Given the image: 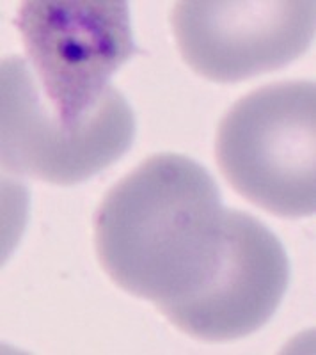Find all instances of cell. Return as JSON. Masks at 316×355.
<instances>
[{"mask_svg":"<svg viewBox=\"0 0 316 355\" xmlns=\"http://www.w3.org/2000/svg\"><path fill=\"white\" fill-rule=\"evenodd\" d=\"M17 27L41 91L66 119L98 109L137 52L125 0H25Z\"/></svg>","mask_w":316,"mask_h":355,"instance_id":"4","label":"cell"},{"mask_svg":"<svg viewBox=\"0 0 316 355\" xmlns=\"http://www.w3.org/2000/svg\"><path fill=\"white\" fill-rule=\"evenodd\" d=\"M224 217L219 187L201 164L151 155L98 206V261L116 286L162 313L208 277L222 250Z\"/></svg>","mask_w":316,"mask_h":355,"instance_id":"1","label":"cell"},{"mask_svg":"<svg viewBox=\"0 0 316 355\" xmlns=\"http://www.w3.org/2000/svg\"><path fill=\"white\" fill-rule=\"evenodd\" d=\"M0 87L2 164L9 173L75 185L112 166L134 142V112L116 87L82 119L53 109L20 55L4 59Z\"/></svg>","mask_w":316,"mask_h":355,"instance_id":"3","label":"cell"},{"mask_svg":"<svg viewBox=\"0 0 316 355\" xmlns=\"http://www.w3.org/2000/svg\"><path fill=\"white\" fill-rule=\"evenodd\" d=\"M316 85L277 82L240 98L220 121L217 164L240 196L277 217L316 210Z\"/></svg>","mask_w":316,"mask_h":355,"instance_id":"2","label":"cell"},{"mask_svg":"<svg viewBox=\"0 0 316 355\" xmlns=\"http://www.w3.org/2000/svg\"><path fill=\"white\" fill-rule=\"evenodd\" d=\"M283 243L260 218L226 210L220 256L188 297L162 311L191 338L220 343L245 338L274 316L288 290Z\"/></svg>","mask_w":316,"mask_h":355,"instance_id":"6","label":"cell"},{"mask_svg":"<svg viewBox=\"0 0 316 355\" xmlns=\"http://www.w3.org/2000/svg\"><path fill=\"white\" fill-rule=\"evenodd\" d=\"M315 8L313 0H179L170 25L186 64L227 84L304 55L315 36Z\"/></svg>","mask_w":316,"mask_h":355,"instance_id":"5","label":"cell"}]
</instances>
